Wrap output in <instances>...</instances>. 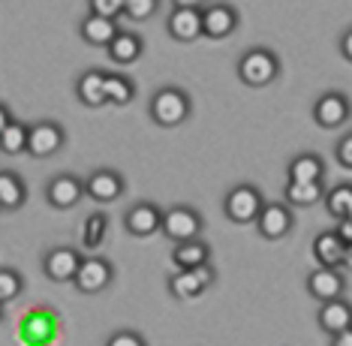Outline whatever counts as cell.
Here are the masks:
<instances>
[{
  "label": "cell",
  "mask_w": 352,
  "mask_h": 346,
  "mask_svg": "<svg viewBox=\"0 0 352 346\" xmlns=\"http://www.w3.org/2000/svg\"><path fill=\"white\" fill-rule=\"evenodd\" d=\"M106 346H148V343H145V337H142L139 332H118V334L109 337Z\"/></svg>",
  "instance_id": "obj_34"
},
{
  "label": "cell",
  "mask_w": 352,
  "mask_h": 346,
  "mask_svg": "<svg viewBox=\"0 0 352 346\" xmlns=\"http://www.w3.org/2000/svg\"><path fill=\"white\" fill-rule=\"evenodd\" d=\"M325 208L334 220H349L352 217V184H338L325 193Z\"/></svg>",
  "instance_id": "obj_28"
},
{
  "label": "cell",
  "mask_w": 352,
  "mask_h": 346,
  "mask_svg": "<svg viewBox=\"0 0 352 346\" xmlns=\"http://www.w3.org/2000/svg\"><path fill=\"white\" fill-rule=\"evenodd\" d=\"M148 111L160 127H181L190 118V111H193V102H190L187 91H181V87H160L151 96Z\"/></svg>",
  "instance_id": "obj_1"
},
{
  "label": "cell",
  "mask_w": 352,
  "mask_h": 346,
  "mask_svg": "<svg viewBox=\"0 0 352 346\" xmlns=\"http://www.w3.org/2000/svg\"><path fill=\"white\" fill-rule=\"evenodd\" d=\"M160 220H163V211H160L157 205L139 202V205H133L130 211H126L124 226L135 238H148V235H154V232H160Z\"/></svg>",
  "instance_id": "obj_15"
},
{
  "label": "cell",
  "mask_w": 352,
  "mask_h": 346,
  "mask_svg": "<svg viewBox=\"0 0 352 346\" xmlns=\"http://www.w3.org/2000/svg\"><path fill=\"white\" fill-rule=\"evenodd\" d=\"M322 181H310V184H298V181H289L283 190V199L286 205L292 208H310L316 202H322Z\"/></svg>",
  "instance_id": "obj_24"
},
{
  "label": "cell",
  "mask_w": 352,
  "mask_h": 346,
  "mask_svg": "<svg viewBox=\"0 0 352 346\" xmlns=\"http://www.w3.org/2000/svg\"><path fill=\"white\" fill-rule=\"evenodd\" d=\"M58 328H60V319L54 316L49 307H36V310H28L25 313V319H21V328H19V337L25 343L49 346V340L54 337Z\"/></svg>",
  "instance_id": "obj_8"
},
{
  "label": "cell",
  "mask_w": 352,
  "mask_h": 346,
  "mask_svg": "<svg viewBox=\"0 0 352 346\" xmlns=\"http://www.w3.org/2000/svg\"><path fill=\"white\" fill-rule=\"evenodd\" d=\"M102 82H106V72H100V69H87V72H82V78L76 82V96L85 102L87 109H100V106H106Z\"/></svg>",
  "instance_id": "obj_22"
},
{
  "label": "cell",
  "mask_w": 352,
  "mask_h": 346,
  "mask_svg": "<svg viewBox=\"0 0 352 346\" xmlns=\"http://www.w3.org/2000/svg\"><path fill=\"white\" fill-rule=\"evenodd\" d=\"M343 286H346V280H343L340 268H316L314 274L307 277V292L314 295L316 301L340 299V295H343Z\"/></svg>",
  "instance_id": "obj_17"
},
{
  "label": "cell",
  "mask_w": 352,
  "mask_h": 346,
  "mask_svg": "<svg viewBox=\"0 0 352 346\" xmlns=\"http://www.w3.org/2000/svg\"><path fill=\"white\" fill-rule=\"evenodd\" d=\"M214 277L217 274H214L211 262L199 265V268H190V271H175L169 277V292L181 301H190V299H196V295H202L205 289L214 283Z\"/></svg>",
  "instance_id": "obj_7"
},
{
  "label": "cell",
  "mask_w": 352,
  "mask_h": 346,
  "mask_svg": "<svg viewBox=\"0 0 352 346\" xmlns=\"http://www.w3.org/2000/svg\"><path fill=\"white\" fill-rule=\"evenodd\" d=\"M340 54L346 61H352V30H346V34H343V39H340Z\"/></svg>",
  "instance_id": "obj_38"
},
{
  "label": "cell",
  "mask_w": 352,
  "mask_h": 346,
  "mask_svg": "<svg viewBox=\"0 0 352 346\" xmlns=\"http://www.w3.org/2000/svg\"><path fill=\"white\" fill-rule=\"evenodd\" d=\"M25 144H28V124H21V120H10V124L0 130V151L3 154H25Z\"/></svg>",
  "instance_id": "obj_29"
},
{
  "label": "cell",
  "mask_w": 352,
  "mask_h": 346,
  "mask_svg": "<svg viewBox=\"0 0 352 346\" xmlns=\"http://www.w3.org/2000/svg\"><path fill=\"white\" fill-rule=\"evenodd\" d=\"M111 277H115V268H111L109 259L87 256V259H82V265H78V271L73 277V286L82 295H97V292H102V289L111 283Z\"/></svg>",
  "instance_id": "obj_6"
},
{
  "label": "cell",
  "mask_w": 352,
  "mask_h": 346,
  "mask_svg": "<svg viewBox=\"0 0 352 346\" xmlns=\"http://www.w3.org/2000/svg\"><path fill=\"white\" fill-rule=\"evenodd\" d=\"M118 30H121L118 28V21L102 19V15H87V19L82 21V36L91 45H109L111 39H115Z\"/></svg>",
  "instance_id": "obj_25"
},
{
  "label": "cell",
  "mask_w": 352,
  "mask_h": 346,
  "mask_svg": "<svg viewBox=\"0 0 352 346\" xmlns=\"http://www.w3.org/2000/svg\"><path fill=\"white\" fill-rule=\"evenodd\" d=\"M63 142H67V133H63L60 124H54V120H39V124L28 127L25 154L36 157V160L54 157V154H58V151L63 148Z\"/></svg>",
  "instance_id": "obj_4"
},
{
  "label": "cell",
  "mask_w": 352,
  "mask_h": 346,
  "mask_svg": "<svg viewBox=\"0 0 352 346\" xmlns=\"http://www.w3.org/2000/svg\"><path fill=\"white\" fill-rule=\"evenodd\" d=\"M172 262L178 265V271H190V268H199V265H208L211 262V247L205 241H184L172 250Z\"/></svg>",
  "instance_id": "obj_21"
},
{
  "label": "cell",
  "mask_w": 352,
  "mask_h": 346,
  "mask_svg": "<svg viewBox=\"0 0 352 346\" xmlns=\"http://www.w3.org/2000/svg\"><path fill=\"white\" fill-rule=\"evenodd\" d=\"M10 120H12V115H10V109H6V106H3V102H0V130H3V127H6V124H10Z\"/></svg>",
  "instance_id": "obj_40"
},
{
  "label": "cell",
  "mask_w": 352,
  "mask_h": 346,
  "mask_svg": "<svg viewBox=\"0 0 352 346\" xmlns=\"http://www.w3.org/2000/svg\"><path fill=\"white\" fill-rule=\"evenodd\" d=\"M314 256L319 262V268H340L349 259V247L340 244L334 232H322L314 238Z\"/></svg>",
  "instance_id": "obj_18"
},
{
  "label": "cell",
  "mask_w": 352,
  "mask_h": 346,
  "mask_svg": "<svg viewBox=\"0 0 352 346\" xmlns=\"http://www.w3.org/2000/svg\"><path fill=\"white\" fill-rule=\"evenodd\" d=\"M331 346H352V325L343 328L338 334H331Z\"/></svg>",
  "instance_id": "obj_37"
},
{
  "label": "cell",
  "mask_w": 352,
  "mask_h": 346,
  "mask_svg": "<svg viewBox=\"0 0 352 346\" xmlns=\"http://www.w3.org/2000/svg\"><path fill=\"white\" fill-rule=\"evenodd\" d=\"M338 163H340L343 169H352V136H349V133L338 142Z\"/></svg>",
  "instance_id": "obj_35"
},
{
  "label": "cell",
  "mask_w": 352,
  "mask_h": 346,
  "mask_svg": "<svg viewBox=\"0 0 352 346\" xmlns=\"http://www.w3.org/2000/svg\"><path fill=\"white\" fill-rule=\"evenodd\" d=\"M322 175H325V163L316 154H298V157H292V163H289V181L310 184V181H322Z\"/></svg>",
  "instance_id": "obj_26"
},
{
  "label": "cell",
  "mask_w": 352,
  "mask_h": 346,
  "mask_svg": "<svg viewBox=\"0 0 352 346\" xmlns=\"http://www.w3.org/2000/svg\"><path fill=\"white\" fill-rule=\"evenodd\" d=\"M238 28V12L229 3L202 6V36L208 39H226Z\"/></svg>",
  "instance_id": "obj_11"
},
{
  "label": "cell",
  "mask_w": 352,
  "mask_h": 346,
  "mask_svg": "<svg viewBox=\"0 0 352 346\" xmlns=\"http://www.w3.org/2000/svg\"><path fill=\"white\" fill-rule=\"evenodd\" d=\"M78 265H82V253L78 250H73V247H54L45 256L43 268H45V277L54 280V283H73Z\"/></svg>",
  "instance_id": "obj_13"
},
{
  "label": "cell",
  "mask_w": 352,
  "mask_h": 346,
  "mask_svg": "<svg viewBox=\"0 0 352 346\" xmlns=\"http://www.w3.org/2000/svg\"><path fill=\"white\" fill-rule=\"evenodd\" d=\"M349 118V100L343 94H322L314 106V120L322 130H334Z\"/></svg>",
  "instance_id": "obj_14"
},
{
  "label": "cell",
  "mask_w": 352,
  "mask_h": 346,
  "mask_svg": "<svg viewBox=\"0 0 352 346\" xmlns=\"http://www.w3.org/2000/svg\"><path fill=\"white\" fill-rule=\"evenodd\" d=\"M28 199L25 181L15 172H0V211H19Z\"/></svg>",
  "instance_id": "obj_23"
},
{
  "label": "cell",
  "mask_w": 352,
  "mask_h": 346,
  "mask_svg": "<svg viewBox=\"0 0 352 346\" xmlns=\"http://www.w3.org/2000/svg\"><path fill=\"white\" fill-rule=\"evenodd\" d=\"M157 12V0H124V15L133 21H148Z\"/></svg>",
  "instance_id": "obj_32"
},
{
  "label": "cell",
  "mask_w": 352,
  "mask_h": 346,
  "mask_svg": "<svg viewBox=\"0 0 352 346\" xmlns=\"http://www.w3.org/2000/svg\"><path fill=\"white\" fill-rule=\"evenodd\" d=\"M319 328L328 334H338L343 328L352 325V307L349 301L343 299H331V301H322V307H319Z\"/></svg>",
  "instance_id": "obj_19"
},
{
  "label": "cell",
  "mask_w": 352,
  "mask_h": 346,
  "mask_svg": "<svg viewBox=\"0 0 352 346\" xmlns=\"http://www.w3.org/2000/svg\"><path fill=\"white\" fill-rule=\"evenodd\" d=\"M82 184H85V196L100 205L118 202V199L124 196V178L115 169H97V172H91Z\"/></svg>",
  "instance_id": "obj_10"
},
{
  "label": "cell",
  "mask_w": 352,
  "mask_h": 346,
  "mask_svg": "<svg viewBox=\"0 0 352 346\" xmlns=\"http://www.w3.org/2000/svg\"><path fill=\"white\" fill-rule=\"evenodd\" d=\"M280 76V61L268 48H250L238 61V78L247 87H265Z\"/></svg>",
  "instance_id": "obj_2"
},
{
  "label": "cell",
  "mask_w": 352,
  "mask_h": 346,
  "mask_svg": "<svg viewBox=\"0 0 352 346\" xmlns=\"http://www.w3.org/2000/svg\"><path fill=\"white\" fill-rule=\"evenodd\" d=\"M102 94H106L109 106H126L135 96V85L121 72H106V82H102Z\"/></svg>",
  "instance_id": "obj_27"
},
{
  "label": "cell",
  "mask_w": 352,
  "mask_h": 346,
  "mask_svg": "<svg viewBox=\"0 0 352 346\" xmlns=\"http://www.w3.org/2000/svg\"><path fill=\"white\" fill-rule=\"evenodd\" d=\"M166 28H169V36L178 39V43H193V39L202 36V10H184V6H175Z\"/></svg>",
  "instance_id": "obj_16"
},
{
  "label": "cell",
  "mask_w": 352,
  "mask_h": 346,
  "mask_svg": "<svg viewBox=\"0 0 352 346\" xmlns=\"http://www.w3.org/2000/svg\"><path fill=\"white\" fill-rule=\"evenodd\" d=\"M109 58L115 63H121V67H130V63H135L142 58V39L130 34V30H118L115 39L106 45Z\"/></svg>",
  "instance_id": "obj_20"
},
{
  "label": "cell",
  "mask_w": 352,
  "mask_h": 346,
  "mask_svg": "<svg viewBox=\"0 0 352 346\" xmlns=\"http://www.w3.org/2000/svg\"><path fill=\"white\" fill-rule=\"evenodd\" d=\"M262 205H265V199H262L259 187H253V184H238L235 190H229L226 202H223V211H226L232 223H253Z\"/></svg>",
  "instance_id": "obj_5"
},
{
  "label": "cell",
  "mask_w": 352,
  "mask_h": 346,
  "mask_svg": "<svg viewBox=\"0 0 352 346\" xmlns=\"http://www.w3.org/2000/svg\"><path fill=\"white\" fill-rule=\"evenodd\" d=\"M253 223H256V229H259L262 238L280 241L292 232V211H289V205H283V202H265L259 208V214H256Z\"/></svg>",
  "instance_id": "obj_9"
},
{
  "label": "cell",
  "mask_w": 352,
  "mask_h": 346,
  "mask_svg": "<svg viewBox=\"0 0 352 346\" xmlns=\"http://www.w3.org/2000/svg\"><path fill=\"white\" fill-rule=\"evenodd\" d=\"M334 235H338L340 244L352 247V217H349V220H338V229H334Z\"/></svg>",
  "instance_id": "obj_36"
},
{
  "label": "cell",
  "mask_w": 352,
  "mask_h": 346,
  "mask_svg": "<svg viewBox=\"0 0 352 346\" xmlns=\"http://www.w3.org/2000/svg\"><path fill=\"white\" fill-rule=\"evenodd\" d=\"M0 319H3V307H0Z\"/></svg>",
  "instance_id": "obj_41"
},
{
  "label": "cell",
  "mask_w": 352,
  "mask_h": 346,
  "mask_svg": "<svg viewBox=\"0 0 352 346\" xmlns=\"http://www.w3.org/2000/svg\"><path fill=\"white\" fill-rule=\"evenodd\" d=\"M175 6H184V10H202L205 0H175Z\"/></svg>",
  "instance_id": "obj_39"
},
{
  "label": "cell",
  "mask_w": 352,
  "mask_h": 346,
  "mask_svg": "<svg viewBox=\"0 0 352 346\" xmlns=\"http://www.w3.org/2000/svg\"><path fill=\"white\" fill-rule=\"evenodd\" d=\"M91 15H102V19L118 21L124 15V0H91Z\"/></svg>",
  "instance_id": "obj_33"
},
{
  "label": "cell",
  "mask_w": 352,
  "mask_h": 346,
  "mask_svg": "<svg viewBox=\"0 0 352 346\" xmlns=\"http://www.w3.org/2000/svg\"><path fill=\"white\" fill-rule=\"evenodd\" d=\"M106 232H109V220H106V214H91V217L85 220V229H82V241H85V247L97 250L102 241H106Z\"/></svg>",
  "instance_id": "obj_30"
},
{
  "label": "cell",
  "mask_w": 352,
  "mask_h": 346,
  "mask_svg": "<svg viewBox=\"0 0 352 346\" xmlns=\"http://www.w3.org/2000/svg\"><path fill=\"white\" fill-rule=\"evenodd\" d=\"M82 196H85L82 178H76V175H69V172L52 178L49 187H45V199H49V205L58 208V211H69V208H76L78 202H82Z\"/></svg>",
  "instance_id": "obj_12"
},
{
  "label": "cell",
  "mask_w": 352,
  "mask_h": 346,
  "mask_svg": "<svg viewBox=\"0 0 352 346\" xmlns=\"http://www.w3.org/2000/svg\"><path fill=\"white\" fill-rule=\"evenodd\" d=\"M202 217H199L193 208H169V211L163 214V220H160V232H163L169 241H175V244H184V241H193L202 235Z\"/></svg>",
  "instance_id": "obj_3"
},
{
  "label": "cell",
  "mask_w": 352,
  "mask_h": 346,
  "mask_svg": "<svg viewBox=\"0 0 352 346\" xmlns=\"http://www.w3.org/2000/svg\"><path fill=\"white\" fill-rule=\"evenodd\" d=\"M21 289H25V280H21L19 271L15 268H0V307L19 299Z\"/></svg>",
  "instance_id": "obj_31"
}]
</instances>
